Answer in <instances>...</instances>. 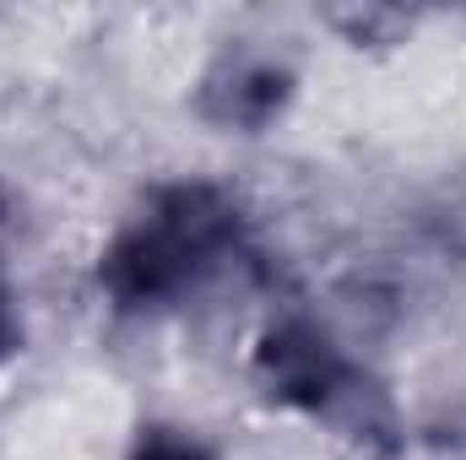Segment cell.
<instances>
[{
	"label": "cell",
	"instance_id": "obj_1",
	"mask_svg": "<svg viewBox=\"0 0 466 460\" xmlns=\"http://www.w3.org/2000/svg\"><path fill=\"white\" fill-rule=\"evenodd\" d=\"M266 374L282 395H299V401H326L331 390H342V368L331 357V346L320 342L315 331H282L266 346Z\"/></svg>",
	"mask_w": 466,
	"mask_h": 460
},
{
	"label": "cell",
	"instance_id": "obj_2",
	"mask_svg": "<svg viewBox=\"0 0 466 460\" xmlns=\"http://www.w3.org/2000/svg\"><path fill=\"white\" fill-rule=\"evenodd\" d=\"M141 460H201V450L185 445V439H152V445L141 450Z\"/></svg>",
	"mask_w": 466,
	"mask_h": 460
},
{
	"label": "cell",
	"instance_id": "obj_3",
	"mask_svg": "<svg viewBox=\"0 0 466 460\" xmlns=\"http://www.w3.org/2000/svg\"><path fill=\"white\" fill-rule=\"evenodd\" d=\"M0 342H5V315H0Z\"/></svg>",
	"mask_w": 466,
	"mask_h": 460
}]
</instances>
